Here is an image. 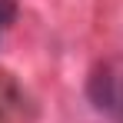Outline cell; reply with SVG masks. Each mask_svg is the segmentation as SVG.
Wrapping results in <instances>:
<instances>
[{
  "instance_id": "6da1fadb",
  "label": "cell",
  "mask_w": 123,
  "mask_h": 123,
  "mask_svg": "<svg viewBox=\"0 0 123 123\" xmlns=\"http://www.w3.org/2000/svg\"><path fill=\"white\" fill-rule=\"evenodd\" d=\"M86 97L100 113L123 120V60L97 63L86 77Z\"/></svg>"
},
{
  "instance_id": "7a4b0ae2",
  "label": "cell",
  "mask_w": 123,
  "mask_h": 123,
  "mask_svg": "<svg viewBox=\"0 0 123 123\" xmlns=\"http://www.w3.org/2000/svg\"><path fill=\"white\" fill-rule=\"evenodd\" d=\"M17 20V0H0V40L10 30V23Z\"/></svg>"
}]
</instances>
